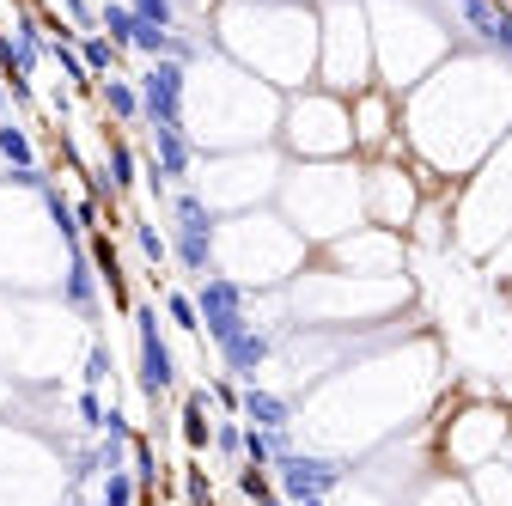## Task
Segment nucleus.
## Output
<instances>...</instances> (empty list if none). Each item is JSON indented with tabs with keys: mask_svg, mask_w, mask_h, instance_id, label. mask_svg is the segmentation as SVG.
<instances>
[{
	"mask_svg": "<svg viewBox=\"0 0 512 506\" xmlns=\"http://www.w3.org/2000/svg\"><path fill=\"white\" fill-rule=\"evenodd\" d=\"M196 311H202V330L214 336V348H226L232 336L250 330V293H244V281H232V275H202Z\"/></svg>",
	"mask_w": 512,
	"mask_h": 506,
	"instance_id": "obj_1",
	"label": "nucleus"
},
{
	"mask_svg": "<svg viewBox=\"0 0 512 506\" xmlns=\"http://www.w3.org/2000/svg\"><path fill=\"white\" fill-rule=\"evenodd\" d=\"M183 68L177 61H153V68L135 80V92H141V122L147 129H183Z\"/></svg>",
	"mask_w": 512,
	"mask_h": 506,
	"instance_id": "obj_2",
	"label": "nucleus"
},
{
	"mask_svg": "<svg viewBox=\"0 0 512 506\" xmlns=\"http://www.w3.org/2000/svg\"><path fill=\"white\" fill-rule=\"evenodd\" d=\"M269 476H275V488H281L287 506H299V500H324V494L342 482V470H336L330 458H311V452H281V458L269 464Z\"/></svg>",
	"mask_w": 512,
	"mask_h": 506,
	"instance_id": "obj_3",
	"label": "nucleus"
},
{
	"mask_svg": "<svg viewBox=\"0 0 512 506\" xmlns=\"http://www.w3.org/2000/svg\"><path fill=\"white\" fill-rule=\"evenodd\" d=\"M135 342H141V397L159 403L171 385H177V360L159 336V311L153 305H135Z\"/></svg>",
	"mask_w": 512,
	"mask_h": 506,
	"instance_id": "obj_4",
	"label": "nucleus"
},
{
	"mask_svg": "<svg viewBox=\"0 0 512 506\" xmlns=\"http://www.w3.org/2000/svg\"><path fill=\"white\" fill-rule=\"evenodd\" d=\"M238 421H244V427H263V433H287L293 403L275 397V391H263V385H244V391H238Z\"/></svg>",
	"mask_w": 512,
	"mask_h": 506,
	"instance_id": "obj_5",
	"label": "nucleus"
},
{
	"mask_svg": "<svg viewBox=\"0 0 512 506\" xmlns=\"http://www.w3.org/2000/svg\"><path fill=\"white\" fill-rule=\"evenodd\" d=\"M189 165H196V147H189V135H183V129H153V177L183 183Z\"/></svg>",
	"mask_w": 512,
	"mask_h": 506,
	"instance_id": "obj_6",
	"label": "nucleus"
},
{
	"mask_svg": "<svg viewBox=\"0 0 512 506\" xmlns=\"http://www.w3.org/2000/svg\"><path fill=\"white\" fill-rule=\"evenodd\" d=\"M61 299H68L80 318H98V275H92V257L74 250L68 257V275H61Z\"/></svg>",
	"mask_w": 512,
	"mask_h": 506,
	"instance_id": "obj_7",
	"label": "nucleus"
},
{
	"mask_svg": "<svg viewBox=\"0 0 512 506\" xmlns=\"http://www.w3.org/2000/svg\"><path fill=\"white\" fill-rule=\"evenodd\" d=\"M464 19H470L494 49H512V7H506V0H470Z\"/></svg>",
	"mask_w": 512,
	"mask_h": 506,
	"instance_id": "obj_8",
	"label": "nucleus"
},
{
	"mask_svg": "<svg viewBox=\"0 0 512 506\" xmlns=\"http://www.w3.org/2000/svg\"><path fill=\"white\" fill-rule=\"evenodd\" d=\"M183 439H189V452H208L214 446V421H208V391H189L183 397Z\"/></svg>",
	"mask_w": 512,
	"mask_h": 506,
	"instance_id": "obj_9",
	"label": "nucleus"
},
{
	"mask_svg": "<svg viewBox=\"0 0 512 506\" xmlns=\"http://www.w3.org/2000/svg\"><path fill=\"white\" fill-rule=\"evenodd\" d=\"M104 171H110V189H116V196H128V189H135V147H128L122 135H110V129H104Z\"/></svg>",
	"mask_w": 512,
	"mask_h": 506,
	"instance_id": "obj_10",
	"label": "nucleus"
},
{
	"mask_svg": "<svg viewBox=\"0 0 512 506\" xmlns=\"http://www.w3.org/2000/svg\"><path fill=\"white\" fill-rule=\"evenodd\" d=\"M98 31H104L116 49H135V31H141V19H135V7H128V0H104Z\"/></svg>",
	"mask_w": 512,
	"mask_h": 506,
	"instance_id": "obj_11",
	"label": "nucleus"
},
{
	"mask_svg": "<svg viewBox=\"0 0 512 506\" xmlns=\"http://www.w3.org/2000/svg\"><path fill=\"white\" fill-rule=\"evenodd\" d=\"M98 98H104V110H110L116 122H141V92H135V80H98Z\"/></svg>",
	"mask_w": 512,
	"mask_h": 506,
	"instance_id": "obj_12",
	"label": "nucleus"
},
{
	"mask_svg": "<svg viewBox=\"0 0 512 506\" xmlns=\"http://www.w3.org/2000/svg\"><path fill=\"white\" fill-rule=\"evenodd\" d=\"M0 159H7L13 171H37V147H31V135L19 129V122L7 116L0 122Z\"/></svg>",
	"mask_w": 512,
	"mask_h": 506,
	"instance_id": "obj_13",
	"label": "nucleus"
},
{
	"mask_svg": "<svg viewBox=\"0 0 512 506\" xmlns=\"http://www.w3.org/2000/svg\"><path fill=\"white\" fill-rule=\"evenodd\" d=\"M74 49H80V61H86V74H92V80H104V74L116 68V43H110L104 31H86Z\"/></svg>",
	"mask_w": 512,
	"mask_h": 506,
	"instance_id": "obj_14",
	"label": "nucleus"
},
{
	"mask_svg": "<svg viewBox=\"0 0 512 506\" xmlns=\"http://www.w3.org/2000/svg\"><path fill=\"white\" fill-rule=\"evenodd\" d=\"M141 500V488H135V470H104V482H98V506H135Z\"/></svg>",
	"mask_w": 512,
	"mask_h": 506,
	"instance_id": "obj_15",
	"label": "nucleus"
},
{
	"mask_svg": "<svg viewBox=\"0 0 512 506\" xmlns=\"http://www.w3.org/2000/svg\"><path fill=\"white\" fill-rule=\"evenodd\" d=\"M86 257L98 263V281H110V293L122 299V269H116V244H110L104 232H92V238H86Z\"/></svg>",
	"mask_w": 512,
	"mask_h": 506,
	"instance_id": "obj_16",
	"label": "nucleus"
},
{
	"mask_svg": "<svg viewBox=\"0 0 512 506\" xmlns=\"http://www.w3.org/2000/svg\"><path fill=\"white\" fill-rule=\"evenodd\" d=\"M476 488H482L488 506H512V464H488V470H476Z\"/></svg>",
	"mask_w": 512,
	"mask_h": 506,
	"instance_id": "obj_17",
	"label": "nucleus"
},
{
	"mask_svg": "<svg viewBox=\"0 0 512 506\" xmlns=\"http://www.w3.org/2000/svg\"><path fill=\"white\" fill-rule=\"evenodd\" d=\"M165 318H171L177 330H189V336H196V330H202V311H196V293H177V287H171V293H165Z\"/></svg>",
	"mask_w": 512,
	"mask_h": 506,
	"instance_id": "obj_18",
	"label": "nucleus"
},
{
	"mask_svg": "<svg viewBox=\"0 0 512 506\" xmlns=\"http://www.w3.org/2000/svg\"><path fill=\"white\" fill-rule=\"evenodd\" d=\"M128 7H135V19L153 25V31H177V7H171V0H128Z\"/></svg>",
	"mask_w": 512,
	"mask_h": 506,
	"instance_id": "obj_19",
	"label": "nucleus"
},
{
	"mask_svg": "<svg viewBox=\"0 0 512 506\" xmlns=\"http://www.w3.org/2000/svg\"><path fill=\"white\" fill-rule=\"evenodd\" d=\"M128 232H135V244H141V257H147L153 269H159V263H171V244H165V238H159V232H153L147 220H128Z\"/></svg>",
	"mask_w": 512,
	"mask_h": 506,
	"instance_id": "obj_20",
	"label": "nucleus"
},
{
	"mask_svg": "<svg viewBox=\"0 0 512 506\" xmlns=\"http://www.w3.org/2000/svg\"><path fill=\"white\" fill-rule=\"evenodd\" d=\"M104 378H110V348H104V342H92V348H86V391H98Z\"/></svg>",
	"mask_w": 512,
	"mask_h": 506,
	"instance_id": "obj_21",
	"label": "nucleus"
},
{
	"mask_svg": "<svg viewBox=\"0 0 512 506\" xmlns=\"http://www.w3.org/2000/svg\"><path fill=\"white\" fill-rule=\"evenodd\" d=\"M74 409H80V421H86L92 433H104V403H98V391H80V397H74Z\"/></svg>",
	"mask_w": 512,
	"mask_h": 506,
	"instance_id": "obj_22",
	"label": "nucleus"
},
{
	"mask_svg": "<svg viewBox=\"0 0 512 506\" xmlns=\"http://www.w3.org/2000/svg\"><path fill=\"white\" fill-rule=\"evenodd\" d=\"M214 446H220L226 458H238V452H244V427H238V421H220V427H214Z\"/></svg>",
	"mask_w": 512,
	"mask_h": 506,
	"instance_id": "obj_23",
	"label": "nucleus"
},
{
	"mask_svg": "<svg viewBox=\"0 0 512 506\" xmlns=\"http://www.w3.org/2000/svg\"><path fill=\"white\" fill-rule=\"evenodd\" d=\"M183 488H189V500H196V506H208V476H202V470H189Z\"/></svg>",
	"mask_w": 512,
	"mask_h": 506,
	"instance_id": "obj_24",
	"label": "nucleus"
},
{
	"mask_svg": "<svg viewBox=\"0 0 512 506\" xmlns=\"http://www.w3.org/2000/svg\"><path fill=\"white\" fill-rule=\"evenodd\" d=\"M0 122H7V80H0Z\"/></svg>",
	"mask_w": 512,
	"mask_h": 506,
	"instance_id": "obj_25",
	"label": "nucleus"
},
{
	"mask_svg": "<svg viewBox=\"0 0 512 506\" xmlns=\"http://www.w3.org/2000/svg\"><path fill=\"white\" fill-rule=\"evenodd\" d=\"M299 506H324V500H299Z\"/></svg>",
	"mask_w": 512,
	"mask_h": 506,
	"instance_id": "obj_26",
	"label": "nucleus"
},
{
	"mask_svg": "<svg viewBox=\"0 0 512 506\" xmlns=\"http://www.w3.org/2000/svg\"><path fill=\"white\" fill-rule=\"evenodd\" d=\"M506 464H512V439H506Z\"/></svg>",
	"mask_w": 512,
	"mask_h": 506,
	"instance_id": "obj_27",
	"label": "nucleus"
},
{
	"mask_svg": "<svg viewBox=\"0 0 512 506\" xmlns=\"http://www.w3.org/2000/svg\"><path fill=\"white\" fill-rule=\"evenodd\" d=\"M171 7H183V0H171Z\"/></svg>",
	"mask_w": 512,
	"mask_h": 506,
	"instance_id": "obj_28",
	"label": "nucleus"
},
{
	"mask_svg": "<svg viewBox=\"0 0 512 506\" xmlns=\"http://www.w3.org/2000/svg\"><path fill=\"white\" fill-rule=\"evenodd\" d=\"M208 506H214V500H208Z\"/></svg>",
	"mask_w": 512,
	"mask_h": 506,
	"instance_id": "obj_29",
	"label": "nucleus"
}]
</instances>
